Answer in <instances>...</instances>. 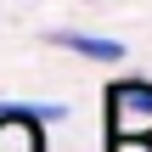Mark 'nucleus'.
I'll return each instance as SVG.
<instances>
[{"instance_id":"f03ea898","label":"nucleus","mask_w":152,"mask_h":152,"mask_svg":"<svg viewBox=\"0 0 152 152\" xmlns=\"http://www.w3.org/2000/svg\"><path fill=\"white\" fill-rule=\"evenodd\" d=\"M56 51H73L85 62H124V39H107V34H85V28H51L45 34Z\"/></svg>"},{"instance_id":"f257e3e1","label":"nucleus","mask_w":152,"mask_h":152,"mask_svg":"<svg viewBox=\"0 0 152 152\" xmlns=\"http://www.w3.org/2000/svg\"><path fill=\"white\" fill-rule=\"evenodd\" d=\"M102 107H107V152L152 141V79H113Z\"/></svg>"}]
</instances>
